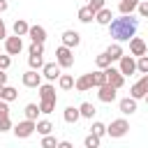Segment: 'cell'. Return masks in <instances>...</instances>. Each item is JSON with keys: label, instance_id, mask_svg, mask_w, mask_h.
Returning <instances> with one entry per match:
<instances>
[{"label": "cell", "instance_id": "ee69618b", "mask_svg": "<svg viewBox=\"0 0 148 148\" xmlns=\"http://www.w3.org/2000/svg\"><path fill=\"white\" fill-rule=\"evenodd\" d=\"M0 86H7V74H5V69H0Z\"/></svg>", "mask_w": 148, "mask_h": 148}, {"label": "cell", "instance_id": "ffe728a7", "mask_svg": "<svg viewBox=\"0 0 148 148\" xmlns=\"http://www.w3.org/2000/svg\"><path fill=\"white\" fill-rule=\"evenodd\" d=\"M92 18H95V9H92V7L86 5V7L79 9V21H81V23H90Z\"/></svg>", "mask_w": 148, "mask_h": 148}, {"label": "cell", "instance_id": "f6af8a7d", "mask_svg": "<svg viewBox=\"0 0 148 148\" xmlns=\"http://www.w3.org/2000/svg\"><path fill=\"white\" fill-rule=\"evenodd\" d=\"M58 148H72L69 141H58Z\"/></svg>", "mask_w": 148, "mask_h": 148}, {"label": "cell", "instance_id": "cb8c5ba5", "mask_svg": "<svg viewBox=\"0 0 148 148\" xmlns=\"http://www.w3.org/2000/svg\"><path fill=\"white\" fill-rule=\"evenodd\" d=\"M136 5H139V0H120L118 9H120V14H132L136 9Z\"/></svg>", "mask_w": 148, "mask_h": 148}, {"label": "cell", "instance_id": "f35d334b", "mask_svg": "<svg viewBox=\"0 0 148 148\" xmlns=\"http://www.w3.org/2000/svg\"><path fill=\"white\" fill-rule=\"evenodd\" d=\"M9 65H12V58H9V53H7V56H2V53H0V69H7Z\"/></svg>", "mask_w": 148, "mask_h": 148}, {"label": "cell", "instance_id": "d590c367", "mask_svg": "<svg viewBox=\"0 0 148 148\" xmlns=\"http://www.w3.org/2000/svg\"><path fill=\"white\" fill-rule=\"evenodd\" d=\"M90 130H92V134H97L99 139H102V136L106 134V125H104V123H97V120L92 123V127H90Z\"/></svg>", "mask_w": 148, "mask_h": 148}, {"label": "cell", "instance_id": "8d00e7d4", "mask_svg": "<svg viewBox=\"0 0 148 148\" xmlns=\"http://www.w3.org/2000/svg\"><path fill=\"white\" fill-rule=\"evenodd\" d=\"M53 109H56V102H46V99L39 102V111L42 113H53Z\"/></svg>", "mask_w": 148, "mask_h": 148}, {"label": "cell", "instance_id": "4dcf8cb0", "mask_svg": "<svg viewBox=\"0 0 148 148\" xmlns=\"http://www.w3.org/2000/svg\"><path fill=\"white\" fill-rule=\"evenodd\" d=\"M28 65H30V69H42L44 67V58L42 56H30L28 58Z\"/></svg>", "mask_w": 148, "mask_h": 148}, {"label": "cell", "instance_id": "4316f807", "mask_svg": "<svg viewBox=\"0 0 148 148\" xmlns=\"http://www.w3.org/2000/svg\"><path fill=\"white\" fill-rule=\"evenodd\" d=\"M16 97H18V90H16V88H12V86H5V88H2V97H0V99H5V102H14Z\"/></svg>", "mask_w": 148, "mask_h": 148}, {"label": "cell", "instance_id": "7bdbcfd3", "mask_svg": "<svg viewBox=\"0 0 148 148\" xmlns=\"http://www.w3.org/2000/svg\"><path fill=\"white\" fill-rule=\"evenodd\" d=\"M139 83H141V86L146 88V92H148V74H143V76L139 79Z\"/></svg>", "mask_w": 148, "mask_h": 148}, {"label": "cell", "instance_id": "8fae6325", "mask_svg": "<svg viewBox=\"0 0 148 148\" xmlns=\"http://www.w3.org/2000/svg\"><path fill=\"white\" fill-rule=\"evenodd\" d=\"M7 104H9V102L0 99V132L12 130V120H9V106H7Z\"/></svg>", "mask_w": 148, "mask_h": 148}, {"label": "cell", "instance_id": "7402d4cb", "mask_svg": "<svg viewBox=\"0 0 148 148\" xmlns=\"http://www.w3.org/2000/svg\"><path fill=\"white\" fill-rule=\"evenodd\" d=\"M58 86H60L62 90H72V88H74V76H72V74H60V76H58Z\"/></svg>", "mask_w": 148, "mask_h": 148}, {"label": "cell", "instance_id": "74e56055", "mask_svg": "<svg viewBox=\"0 0 148 148\" xmlns=\"http://www.w3.org/2000/svg\"><path fill=\"white\" fill-rule=\"evenodd\" d=\"M42 146H44V148H56V146H58V141H56V136H51V134H44V139H42Z\"/></svg>", "mask_w": 148, "mask_h": 148}, {"label": "cell", "instance_id": "277c9868", "mask_svg": "<svg viewBox=\"0 0 148 148\" xmlns=\"http://www.w3.org/2000/svg\"><path fill=\"white\" fill-rule=\"evenodd\" d=\"M104 74H106V83H111L113 88H123V83H125V76H123V72L120 69H116V67H104Z\"/></svg>", "mask_w": 148, "mask_h": 148}, {"label": "cell", "instance_id": "b9f144b4", "mask_svg": "<svg viewBox=\"0 0 148 148\" xmlns=\"http://www.w3.org/2000/svg\"><path fill=\"white\" fill-rule=\"evenodd\" d=\"M7 37V28H5V21L0 18V39H5Z\"/></svg>", "mask_w": 148, "mask_h": 148}, {"label": "cell", "instance_id": "d6a6232c", "mask_svg": "<svg viewBox=\"0 0 148 148\" xmlns=\"http://www.w3.org/2000/svg\"><path fill=\"white\" fill-rule=\"evenodd\" d=\"M83 146H86V148H97V146H99V136L90 132V134L83 139Z\"/></svg>", "mask_w": 148, "mask_h": 148}, {"label": "cell", "instance_id": "4fadbf2b", "mask_svg": "<svg viewBox=\"0 0 148 148\" xmlns=\"http://www.w3.org/2000/svg\"><path fill=\"white\" fill-rule=\"evenodd\" d=\"M118 109H120L123 116H132V113L136 111V99H134V97H123V99L118 102Z\"/></svg>", "mask_w": 148, "mask_h": 148}, {"label": "cell", "instance_id": "30bf717a", "mask_svg": "<svg viewBox=\"0 0 148 148\" xmlns=\"http://www.w3.org/2000/svg\"><path fill=\"white\" fill-rule=\"evenodd\" d=\"M60 65L58 62H44V67H42V76L46 79V81H56L58 76H60Z\"/></svg>", "mask_w": 148, "mask_h": 148}, {"label": "cell", "instance_id": "7dc6e473", "mask_svg": "<svg viewBox=\"0 0 148 148\" xmlns=\"http://www.w3.org/2000/svg\"><path fill=\"white\" fill-rule=\"evenodd\" d=\"M2 88H5V86H0V97H2Z\"/></svg>", "mask_w": 148, "mask_h": 148}, {"label": "cell", "instance_id": "ab89813d", "mask_svg": "<svg viewBox=\"0 0 148 148\" xmlns=\"http://www.w3.org/2000/svg\"><path fill=\"white\" fill-rule=\"evenodd\" d=\"M136 9H139V14H141L143 18H148V2H139Z\"/></svg>", "mask_w": 148, "mask_h": 148}, {"label": "cell", "instance_id": "d4e9b609", "mask_svg": "<svg viewBox=\"0 0 148 148\" xmlns=\"http://www.w3.org/2000/svg\"><path fill=\"white\" fill-rule=\"evenodd\" d=\"M79 113H81V118H92V116L97 113V109H95L90 102H83V104L79 106Z\"/></svg>", "mask_w": 148, "mask_h": 148}, {"label": "cell", "instance_id": "5bb4252c", "mask_svg": "<svg viewBox=\"0 0 148 148\" xmlns=\"http://www.w3.org/2000/svg\"><path fill=\"white\" fill-rule=\"evenodd\" d=\"M62 44L69 46V49H74V46L81 44V35H79L76 30H65V32H62Z\"/></svg>", "mask_w": 148, "mask_h": 148}, {"label": "cell", "instance_id": "bcb514c9", "mask_svg": "<svg viewBox=\"0 0 148 148\" xmlns=\"http://www.w3.org/2000/svg\"><path fill=\"white\" fill-rule=\"evenodd\" d=\"M0 12H7V0H0Z\"/></svg>", "mask_w": 148, "mask_h": 148}, {"label": "cell", "instance_id": "ba28073f", "mask_svg": "<svg viewBox=\"0 0 148 148\" xmlns=\"http://www.w3.org/2000/svg\"><path fill=\"white\" fill-rule=\"evenodd\" d=\"M21 81H23L25 88H39V83H42V74H39L37 69H28V72L21 76Z\"/></svg>", "mask_w": 148, "mask_h": 148}, {"label": "cell", "instance_id": "836d02e7", "mask_svg": "<svg viewBox=\"0 0 148 148\" xmlns=\"http://www.w3.org/2000/svg\"><path fill=\"white\" fill-rule=\"evenodd\" d=\"M136 72L148 74V56H146V53H143V56H139V60H136Z\"/></svg>", "mask_w": 148, "mask_h": 148}, {"label": "cell", "instance_id": "7a4b0ae2", "mask_svg": "<svg viewBox=\"0 0 148 148\" xmlns=\"http://www.w3.org/2000/svg\"><path fill=\"white\" fill-rule=\"evenodd\" d=\"M56 62L60 65V67H65V69H69L72 65H74V51L69 49V46H58L56 49Z\"/></svg>", "mask_w": 148, "mask_h": 148}, {"label": "cell", "instance_id": "60d3db41", "mask_svg": "<svg viewBox=\"0 0 148 148\" xmlns=\"http://www.w3.org/2000/svg\"><path fill=\"white\" fill-rule=\"evenodd\" d=\"M88 7H92V9L97 12V9H102V7H104V0H90V2H88Z\"/></svg>", "mask_w": 148, "mask_h": 148}, {"label": "cell", "instance_id": "9c48e42d", "mask_svg": "<svg viewBox=\"0 0 148 148\" xmlns=\"http://www.w3.org/2000/svg\"><path fill=\"white\" fill-rule=\"evenodd\" d=\"M118 69L123 72V76H132L136 72V60L132 56H120V67Z\"/></svg>", "mask_w": 148, "mask_h": 148}, {"label": "cell", "instance_id": "5b68a950", "mask_svg": "<svg viewBox=\"0 0 148 148\" xmlns=\"http://www.w3.org/2000/svg\"><path fill=\"white\" fill-rule=\"evenodd\" d=\"M97 97H99V102L109 104V102H113V99L118 97V88H113L111 83H102V86L97 88Z\"/></svg>", "mask_w": 148, "mask_h": 148}, {"label": "cell", "instance_id": "f1b7e54d", "mask_svg": "<svg viewBox=\"0 0 148 148\" xmlns=\"http://www.w3.org/2000/svg\"><path fill=\"white\" fill-rule=\"evenodd\" d=\"M130 97H134V99H141V97H146V88L136 81L132 88H130Z\"/></svg>", "mask_w": 148, "mask_h": 148}, {"label": "cell", "instance_id": "ac0fdd59", "mask_svg": "<svg viewBox=\"0 0 148 148\" xmlns=\"http://www.w3.org/2000/svg\"><path fill=\"white\" fill-rule=\"evenodd\" d=\"M28 37H30L32 42H42V44H44V39H46V30H44L42 25H30V28H28Z\"/></svg>", "mask_w": 148, "mask_h": 148}, {"label": "cell", "instance_id": "e0dca14e", "mask_svg": "<svg viewBox=\"0 0 148 148\" xmlns=\"http://www.w3.org/2000/svg\"><path fill=\"white\" fill-rule=\"evenodd\" d=\"M95 21H97L99 25H109V23L113 21V14H111V9H106V7L97 9V12H95Z\"/></svg>", "mask_w": 148, "mask_h": 148}, {"label": "cell", "instance_id": "e575fe53", "mask_svg": "<svg viewBox=\"0 0 148 148\" xmlns=\"http://www.w3.org/2000/svg\"><path fill=\"white\" fill-rule=\"evenodd\" d=\"M28 53L30 56H44V44L42 42H32L30 49H28Z\"/></svg>", "mask_w": 148, "mask_h": 148}, {"label": "cell", "instance_id": "8992f818", "mask_svg": "<svg viewBox=\"0 0 148 148\" xmlns=\"http://www.w3.org/2000/svg\"><path fill=\"white\" fill-rule=\"evenodd\" d=\"M12 130H14V134H16L18 139H28V136L35 132V120H28V118H25V120L16 123Z\"/></svg>", "mask_w": 148, "mask_h": 148}, {"label": "cell", "instance_id": "3957f363", "mask_svg": "<svg viewBox=\"0 0 148 148\" xmlns=\"http://www.w3.org/2000/svg\"><path fill=\"white\" fill-rule=\"evenodd\" d=\"M130 132V123L125 120V118H118V120H111V125L106 127V134L111 136V139H120V136H125Z\"/></svg>", "mask_w": 148, "mask_h": 148}, {"label": "cell", "instance_id": "6da1fadb", "mask_svg": "<svg viewBox=\"0 0 148 148\" xmlns=\"http://www.w3.org/2000/svg\"><path fill=\"white\" fill-rule=\"evenodd\" d=\"M136 28H139V18H134L132 14H123L120 18H113L109 23V35L116 42H130L134 37Z\"/></svg>", "mask_w": 148, "mask_h": 148}, {"label": "cell", "instance_id": "1f68e13d", "mask_svg": "<svg viewBox=\"0 0 148 148\" xmlns=\"http://www.w3.org/2000/svg\"><path fill=\"white\" fill-rule=\"evenodd\" d=\"M95 65H97V69H104V67L111 65V58H109L106 53H99V56L95 58Z\"/></svg>", "mask_w": 148, "mask_h": 148}, {"label": "cell", "instance_id": "c3c4849f", "mask_svg": "<svg viewBox=\"0 0 148 148\" xmlns=\"http://www.w3.org/2000/svg\"><path fill=\"white\" fill-rule=\"evenodd\" d=\"M146 104H148V92H146Z\"/></svg>", "mask_w": 148, "mask_h": 148}, {"label": "cell", "instance_id": "7c38bea8", "mask_svg": "<svg viewBox=\"0 0 148 148\" xmlns=\"http://www.w3.org/2000/svg\"><path fill=\"white\" fill-rule=\"evenodd\" d=\"M39 99H46V102H58L56 88H53L51 83H39Z\"/></svg>", "mask_w": 148, "mask_h": 148}, {"label": "cell", "instance_id": "83f0119b", "mask_svg": "<svg viewBox=\"0 0 148 148\" xmlns=\"http://www.w3.org/2000/svg\"><path fill=\"white\" fill-rule=\"evenodd\" d=\"M23 113H25V118H28V120H37V116H39L42 111H39V106H37V104H25Z\"/></svg>", "mask_w": 148, "mask_h": 148}, {"label": "cell", "instance_id": "2e32d148", "mask_svg": "<svg viewBox=\"0 0 148 148\" xmlns=\"http://www.w3.org/2000/svg\"><path fill=\"white\" fill-rule=\"evenodd\" d=\"M74 88H76L79 92H86V90H90V88H92V72H90V74H83V76H79V79L74 81Z\"/></svg>", "mask_w": 148, "mask_h": 148}, {"label": "cell", "instance_id": "44dd1931", "mask_svg": "<svg viewBox=\"0 0 148 148\" xmlns=\"http://www.w3.org/2000/svg\"><path fill=\"white\" fill-rule=\"evenodd\" d=\"M62 118H65V123H76V120L81 118L79 106H67V109H65V113H62Z\"/></svg>", "mask_w": 148, "mask_h": 148}, {"label": "cell", "instance_id": "d6986e66", "mask_svg": "<svg viewBox=\"0 0 148 148\" xmlns=\"http://www.w3.org/2000/svg\"><path fill=\"white\" fill-rule=\"evenodd\" d=\"M104 53L111 58V62H113V60H120V56H123V46H120V42H113V44H109V49H106Z\"/></svg>", "mask_w": 148, "mask_h": 148}, {"label": "cell", "instance_id": "52a82bcc", "mask_svg": "<svg viewBox=\"0 0 148 148\" xmlns=\"http://www.w3.org/2000/svg\"><path fill=\"white\" fill-rule=\"evenodd\" d=\"M21 49H23V42H21V37H18V35L5 37V51H7L9 56H18V53H21Z\"/></svg>", "mask_w": 148, "mask_h": 148}, {"label": "cell", "instance_id": "603a6c76", "mask_svg": "<svg viewBox=\"0 0 148 148\" xmlns=\"http://www.w3.org/2000/svg\"><path fill=\"white\" fill-rule=\"evenodd\" d=\"M35 132H39L42 136H44V134H51V132H53L51 120H37V123H35Z\"/></svg>", "mask_w": 148, "mask_h": 148}, {"label": "cell", "instance_id": "f546056e", "mask_svg": "<svg viewBox=\"0 0 148 148\" xmlns=\"http://www.w3.org/2000/svg\"><path fill=\"white\" fill-rule=\"evenodd\" d=\"M102 83H106V74H104V69L92 72V86H95V88H99Z\"/></svg>", "mask_w": 148, "mask_h": 148}, {"label": "cell", "instance_id": "484cf974", "mask_svg": "<svg viewBox=\"0 0 148 148\" xmlns=\"http://www.w3.org/2000/svg\"><path fill=\"white\" fill-rule=\"evenodd\" d=\"M28 23L23 21V18H16L14 21V35H18V37H23V35H28Z\"/></svg>", "mask_w": 148, "mask_h": 148}, {"label": "cell", "instance_id": "9a60e30c", "mask_svg": "<svg viewBox=\"0 0 148 148\" xmlns=\"http://www.w3.org/2000/svg\"><path fill=\"white\" fill-rule=\"evenodd\" d=\"M130 53L136 56V58L143 56V53H146V42H143L141 37H132V39H130Z\"/></svg>", "mask_w": 148, "mask_h": 148}]
</instances>
